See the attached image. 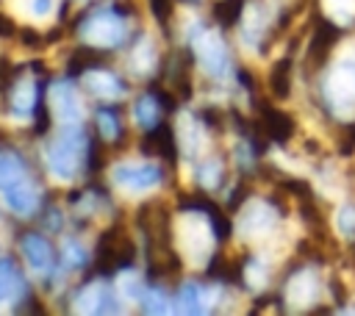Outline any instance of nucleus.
<instances>
[{
    "label": "nucleus",
    "mask_w": 355,
    "mask_h": 316,
    "mask_svg": "<svg viewBox=\"0 0 355 316\" xmlns=\"http://www.w3.org/2000/svg\"><path fill=\"white\" fill-rule=\"evenodd\" d=\"M133 122L139 128H144V130H153L158 125V103H155V97L144 94V97H139L133 103Z\"/></svg>",
    "instance_id": "nucleus-20"
},
{
    "label": "nucleus",
    "mask_w": 355,
    "mask_h": 316,
    "mask_svg": "<svg viewBox=\"0 0 355 316\" xmlns=\"http://www.w3.org/2000/svg\"><path fill=\"white\" fill-rule=\"evenodd\" d=\"M47 97H50V111L61 125H80L83 105L72 80H53Z\"/></svg>",
    "instance_id": "nucleus-8"
},
{
    "label": "nucleus",
    "mask_w": 355,
    "mask_h": 316,
    "mask_svg": "<svg viewBox=\"0 0 355 316\" xmlns=\"http://www.w3.org/2000/svg\"><path fill=\"white\" fill-rule=\"evenodd\" d=\"M141 305H144L147 313H166V310H169V305H166V294L158 291V288L144 291V294H141Z\"/></svg>",
    "instance_id": "nucleus-25"
},
{
    "label": "nucleus",
    "mask_w": 355,
    "mask_h": 316,
    "mask_svg": "<svg viewBox=\"0 0 355 316\" xmlns=\"http://www.w3.org/2000/svg\"><path fill=\"white\" fill-rule=\"evenodd\" d=\"M263 30H266V8L258 3H250L244 8V17H241V39L247 44H258Z\"/></svg>",
    "instance_id": "nucleus-16"
},
{
    "label": "nucleus",
    "mask_w": 355,
    "mask_h": 316,
    "mask_svg": "<svg viewBox=\"0 0 355 316\" xmlns=\"http://www.w3.org/2000/svg\"><path fill=\"white\" fill-rule=\"evenodd\" d=\"M277 211L266 200H250L236 216V233L241 238H266L275 230Z\"/></svg>",
    "instance_id": "nucleus-6"
},
{
    "label": "nucleus",
    "mask_w": 355,
    "mask_h": 316,
    "mask_svg": "<svg viewBox=\"0 0 355 316\" xmlns=\"http://www.w3.org/2000/svg\"><path fill=\"white\" fill-rule=\"evenodd\" d=\"M78 36L94 47H116L128 36V19L114 6H97L80 19Z\"/></svg>",
    "instance_id": "nucleus-3"
},
{
    "label": "nucleus",
    "mask_w": 355,
    "mask_h": 316,
    "mask_svg": "<svg viewBox=\"0 0 355 316\" xmlns=\"http://www.w3.org/2000/svg\"><path fill=\"white\" fill-rule=\"evenodd\" d=\"M22 294V277L11 261H0V302L17 299Z\"/></svg>",
    "instance_id": "nucleus-19"
},
{
    "label": "nucleus",
    "mask_w": 355,
    "mask_h": 316,
    "mask_svg": "<svg viewBox=\"0 0 355 316\" xmlns=\"http://www.w3.org/2000/svg\"><path fill=\"white\" fill-rule=\"evenodd\" d=\"M119 291L128 297V299H141V280H139V274L136 272H125V274H119Z\"/></svg>",
    "instance_id": "nucleus-27"
},
{
    "label": "nucleus",
    "mask_w": 355,
    "mask_h": 316,
    "mask_svg": "<svg viewBox=\"0 0 355 316\" xmlns=\"http://www.w3.org/2000/svg\"><path fill=\"white\" fill-rule=\"evenodd\" d=\"M202 302H205V299H202V288H200L197 283H186V286L180 288V297H178V308H180V310L202 313V310H205Z\"/></svg>",
    "instance_id": "nucleus-22"
},
{
    "label": "nucleus",
    "mask_w": 355,
    "mask_h": 316,
    "mask_svg": "<svg viewBox=\"0 0 355 316\" xmlns=\"http://www.w3.org/2000/svg\"><path fill=\"white\" fill-rule=\"evenodd\" d=\"M22 14L25 17H33V19H44L53 14V0H22L19 3Z\"/></svg>",
    "instance_id": "nucleus-26"
},
{
    "label": "nucleus",
    "mask_w": 355,
    "mask_h": 316,
    "mask_svg": "<svg viewBox=\"0 0 355 316\" xmlns=\"http://www.w3.org/2000/svg\"><path fill=\"white\" fill-rule=\"evenodd\" d=\"M97 130H100L103 139L114 141V139L119 136V119H116L108 108H100V111H97Z\"/></svg>",
    "instance_id": "nucleus-23"
},
{
    "label": "nucleus",
    "mask_w": 355,
    "mask_h": 316,
    "mask_svg": "<svg viewBox=\"0 0 355 316\" xmlns=\"http://www.w3.org/2000/svg\"><path fill=\"white\" fill-rule=\"evenodd\" d=\"M28 177V166L25 161L14 152V150H0V186L17 183Z\"/></svg>",
    "instance_id": "nucleus-18"
},
{
    "label": "nucleus",
    "mask_w": 355,
    "mask_h": 316,
    "mask_svg": "<svg viewBox=\"0 0 355 316\" xmlns=\"http://www.w3.org/2000/svg\"><path fill=\"white\" fill-rule=\"evenodd\" d=\"M8 103H11L14 119L25 122V119L33 114V108H36V80H33L31 75H22V78L14 83V89H11V94H8Z\"/></svg>",
    "instance_id": "nucleus-12"
},
{
    "label": "nucleus",
    "mask_w": 355,
    "mask_h": 316,
    "mask_svg": "<svg viewBox=\"0 0 355 316\" xmlns=\"http://www.w3.org/2000/svg\"><path fill=\"white\" fill-rule=\"evenodd\" d=\"M0 197H3L6 208H11L17 216H31L39 205V191H36V183L31 177L0 186Z\"/></svg>",
    "instance_id": "nucleus-10"
},
{
    "label": "nucleus",
    "mask_w": 355,
    "mask_h": 316,
    "mask_svg": "<svg viewBox=\"0 0 355 316\" xmlns=\"http://www.w3.org/2000/svg\"><path fill=\"white\" fill-rule=\"evenodd\" d=\"M64 255H67V263H69V266H83V263H86V249H83L80 244H75V241L67 244Z\"/></svg>",
    "instance_id": "nucleus-30"
},
{
    "label": "nucleus",
    "mask_w": 355,
    "mask_h": 316,
    "mask_svg": "<svg viewBox=\"0 0 355 316\" xmlns=\"http://www.w3.org/2000/svg\"><path fill=\"white\" fill-rule=\"evenodd\" d=\"M86 152H89V141L80 125H64V130L50 141L44 152L50 177L58 183H72L86 166Z\"/></svg>",
    "instance_id": "nucleus-1"
},
{
    "label": "nucleus",
    "mask_w": 355,
    "mask_h": 316,
    "mask_svg": "<svg viewBox=\"0 0 355 316\" xmlns=\"http://www.w3.org/2000/svg\"><path fill=\"white\" fill-rule=\"evenodd\" d=\"M75 310H83V313H111V310H116V297H114V291L105 283L94 280V283L83 286L75 294Z\"/></svg>",
    "instance_id": "nucleus-11"
},
{
    "label": "nucleus",
    "mask_w": 355,
    "mask_h": 316,
    "mask_svg": "<svg viewBox=\"0 0 355 316\" xmlns=\"http://www.w3.org/2000/svg\"><path fill=\"white\" fill-rule=\"evenodd\" d=\"M322 11L333 22L349 25L355 19V0H322Z\"/></svg>",
    "instance_id": "nucleus-21"
},
{
    "label": "nucleus",
    "mask_w": 355,
    "mask_h": 316,
    "mask_svg": "<svg viewBox=\"0 0 355 316\" xmlns=\"http://www.w3.org/2000/svg\"><path fill=\"white\" fill-rule=\"evenodd\" d=\"M175 238H178V247L183 252V258L194 266H202L208 263L211 252H214V225L205 213L200 211H183L175 222Z\"/></svg>",
    "instance_id": "nucleus-2"
},
{
    "label": "nucleus",
    "mask_w": 355,
    "mask_h": 316,
    "mask_svg": "<svg viewBox=\"0 0 355 316\" xmlns=\"http://www.w3.org/2000/svg\"><path fill=\"white\" fill-rule=\"evenodd\" d=\"M322 97L333 114L338 116L355 114V55H344L330 67L322 83Z\"/></svg>",
    "instance_id": "nucleus-4"
},
{
    "label": "nucleus",
    "mask_w": 355,
    "mask_h": 316,
    "mask_svg": "<svg viewBox=\"0 0 355 316\" xmlns=\"http://www.w3.org/2000/svg\"><path fill=\"white\" fill-rule=\"evenodd\" d=\"M247 283H250V288H255V291H261V288L266 286V266H263L261 261H250V263H247Z\"/></svg>",
    "instance_id": "nucleus-29"
},
{
    "label": "nucleus",
    "mask_w": 355,
    "mask_h": 316,
    "mask_svg": "<svg viewBox=\"0 0 355 316\" xmlns=\"http://www.w3.org/2000/svg\"><path fill=\"white\" fill-rule=\"evenodd\" d=\"M155 58H158L155 42L150 36H141L139 44H136V50L130 53V67H133L136 75H150L155 69Z\"/></svg>",
    "instance_id": "nucleus-17"
},
{
    "label": "nucleus",
    "mask_w": 355,
    "mask_h": 316,
    "mask_svg": "<svg viewBox=\"0 0 355 316\" xmlns=\"http://www.w3.org/2000/svg\"><path fill=\"white\" fill-rule=\"evenodd\" d=\"M191 50H194V58L200 61V67H202L208 75L219 78V75L227 72V47H225V42H222L219 33L200 28V30L191 36Z\"/></svg>",
    "instance_id": "nucleus-7"
},
{
    "label": "nucleus",
    "mask_w": 355,
    "mask_h": 316,
    "mask_svg": "<svg viewBox=\"0 0 355 316\" xmlns=\"http://www.w3.org/2000/svg\"><path fill=\"white\" fill-rule=\"evenodd\" d=\"M178 147L189 158L200 155L205 147V130L191 114H180V119H178Z\"/></svg>",
    "instance_id": "nucleus-14"
},
{
    "label": "nucleus",
    "mask_w": 355,
    "mask_h": 316,
    "mask_svg": "<svg viewBox=\"0 0 355 316\" xmlns=\"http://www.w3.org/2000/svg\"><path fill=\"white\" fill-rule=\"evenodd\" d=\"M197 177L205 188H216L219 186V177H222V164L214 158V161H205L200 169H197Z\"/></svg>",
    "instance_id": "nucleus-24"
},
{
    "label": "nucleus",
    "mask_w": 355,
    "mask_h": 316,
    "mask_svg": "<svg viewBox=\"0 0 355 316\" xmlns=\"http://www.w3.org/2000/svg\"><path fill=\"white\" fill-rule=\"evenodd\" d=\"M319 288H322V277L313 266H302L300 272L291 274V280L286 283V302L291 310H305L319 299Z\"/></svg>",
    "instance_id": "nucleus-9"
},
{
    "label": "nucleus",
    "mask_w": 355,
    "mask_h": 316,
    "mask_svg": "<svg viewBox=\"0 0 355 316\" xmlns=\"http://www.w3.org/2000/svg\"><path fill=\"white\" fill-rule=\"evenodd\" d=\"M19 252H22V258H25V263H28L36 274H42V272H47V269L53 266V249H50V244H47L42 236H36V233H28V236L19 241Z\"/></svg>",
    "instance_id": "nucleus-13"
},
{
    "label": "nucleus",
    "mask_w": 355,
    "mask_h": 316,
    "mask_svg": "<svg viewBox=\"0 0 355 316\" xmlns=\"http://www.w3.org/2000/svg\"><path fill=\"white\" fill-rule=\"evenodd\" d=\"M111 180L116 188H122L125 194H147L155 191L164 180L161 169L155 164L147 161H122L111 169Z\"/></svg>",
    "instance_id": "nucleus-5"
},
{
    "label": "nucleus",
    "mask_w": 355,
    "mask_h": 316,
    "mask_svg": "<svg viewBox=\"0 0 355 316\" xmlns=\"http://www.w3.org/2000/svg\"><path fill=\"white\" fill-rule=\"evenodd\" d=\"M83 83H86V89H89L94 97H100V100H119V97L125 94L122 80H119L114 72H105V69L86 72Z\"/></svg>",
    "instance_id": "nucleus-15"
},
{
    "label": "nucleus",
    "mask_w": 355,
    "mask_h": 316,
    "mask_svg": "<svg viewBox=\"0 0 355 316\" xmlns=\"http://www.w3.org/2000/svg\"><path fill=\"white\" fill-rule=\"evenodd\" d=\"M336 227L341 236H355V205H341L336 213Z\"/></svg>",
    "instance_id": "nucleus-28"
}]
</instances>
